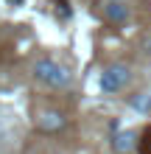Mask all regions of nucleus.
I'll list each match as a JSON object with an SVG mask.
<instances>
[{
    "instance_id": "f257e3e1",
    "label": "nucleus",
    "mask_w": 151,
    "mask_h": 154,
    "mask_svg": "<svg viewBox=\"0 0 151 154\" xmlns=\"http://www.w3.org/2000/svg\"><path fill=\"white\" fill-rule=\"evenodd\" d=\"M34 79H37L39 84H45V87H67L70 73L62 65H56L53 59H39L37 65H34Z\"/></svg>"
},
{
    "instance_id": "f03ea898",
    "label": "nucleus",
    "mask_w": 151,
    "mask_h": 154,
    "mask_svg": "<svg viewBox=\"0 0 151 154\" xmlns=\"http://www.w3.org/2000/svg\"><path fill=\"white\" fill-rule=\"evenodd\" d=\"M129 67L126 65H112V67H106L104 70V76H101V90L104 93H120L123 87L129 84Z\"/></svg>"
},
{
    "instance_id": "7ed1b4c3",
    "label": "nucleus",
    "mask_w": 151,
    "mask_h": 154,
    "mask_svg": "<svg viewBox=\"0 0 151 154\" xmlns=\"http://www.w3.org/2000/svg\"><path fill=\"white\" fill-rule=\"evenodd\" d=\"M101 8H104V17L112 25H120V23L129 20V3L126 0H104Z\"/></svg>"
},
{
    "instance_id": "20e7f679",
    "label": "nucleus",
    "mask_w": 151,
    "mask_h": 154,
    "mask_svg": "<svg viewBox=\"0 0 151 154\" xmlns=\"http://www.w3.org/2000/svg\"><path fill=\"white\" fill-rule=\"evenodd\" d=\"M37 126H39V132L53 134V132H62V129L67 126V118L62 115L59 109H48V112H42V115L37 118Z\"/></svg>"
},
{
    "instance_id": "39448f33",
    "label": "nucleus",
    "mask_w": 151,
    "mask_h": 154,
    "mask_svg": "<svg viewBox=\"0 0 151 154\" xmlns=\"http://www.w3.org/2000/svg\"><path fill=\"white\" fill-rule=\"evenodd\" d=\"M134 137H137V134L134 132H123V134H118V137H115V151H129L131 146H134Z\"/></svg>"
},
{
    "instance_id": "423d86ee",
    "label": "nucleus",
    "mask_w": 151,
    "mask_h": 154,
    "mask_svg": "<svg viewBox=\"0 0 151 154\" xmlns=\"http://www.w3.org/2000/svg\"><path fill=\"white\" fill-rule=\"evenodd\" d=\"M137 151L140 154H151V126L143 132V137L137 140Z\"/></svg>"
},
{
    "instance_id": "0eeeda50",
    "label": "nucleus",
    "mask_w": 151,
    "mask_h": 154,
    "mask_svg": "<svg viewBox=\"0 0 151 154\" xmlns=\"http://www.w3.org/2000/svg\"><path fill=\"white\" fill-rule=\"evenodd\" d=\"M53 3H56V14L62 17V20H67V17H70V8H67V3H65V0H53Z\"/></svg>"
},
{
    "instance_id": "6e6552de",
    "label": "nucleus",
    "mask_w": 151,
    "mask_h": 154,
    "mask_svg": "<svg viewBox=\"0 0 151 154\" xmlns=\"http://www.w3.org/2000/svg\"><path fill=\"white\" fill-rule=\"evenodd\" d=\"M8 3H11V6H20V3H23V0H8Z\"/></svg>"
}]
</instances>
